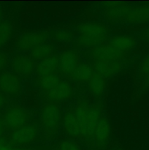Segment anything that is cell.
Listing matches in <instances>:
<instances>
[{
	"label": "cell",
	"instance_id": "cell-20",
	"mask_svg": "<svg viewBox=\"0 0 149 150\" xmlns=\"http://www.w3.org/2000/svg\"><path fill=\"white\" fill-rule=\"evenodd\" d=\"M93 75V70L90 66L86 64H78L72 76L77 81L86 82L90 81Z\"/></svg>",
	"mask_w": 149,
	"mask_h": 150
},
{
	"label": "cell",
	"instance_id": "cell-27",
	"mask_svg": "<svg viewBox=\"0 0 149 150\" xmlns=\"http://www.w3.org/2000/svg\"><path fill=\"white\" fill-rule=\"evenodd\" d=\"M56 150H81L75 143L70 141H63L58 145Z\"/></svg>",
	"mask_w": 149,
	"mask_h": 150
},
{
	"label": "cell",
	"instance_id": "cell-9",
	"mask_svg": "<svg viewBox=\"0 0 149 150\" xmlns=\"http://www.w3.org/2000/svg\"><path fill=\"white\" fill-rule=\"evenodd\" d=\"M105 12L106 18L112 23H118L124 21L131 5L125 3L111 2L108 3Z\"/></svg>",
	"mask_w": 149,
	"mask_h": 150
},
{
	"label": "cell",
	"instance_id": "cell-8",
	"mask_svg": "<svg viewBox=\"0 0 149 150\" xmlns=\"http://www.w3.org/2000/svg\"><path fill=\"white\" fill-rule=\"evenodd\" d=\"M11 65L15 74L18 76L26 78L32 74L34 67L33 59L28 56L22 54L13 57Z\"/></svg>",
	"mask_w": 149,
	"mask_h": 150
},
{
	"label": "cell",
	"instance_id": "cell-14",
	"mask_svg": "<svg viewBox=\"0 0 149 150\" xmlns=\"http://www.w3.org/2000/svg\"><path fill=\"white\" fill-rule=\"evenodd\" d=\"M110 136V127L109 122L105 118L101 117L96 125L94 136H93L95 143L98 146L101 147L105 146L108 143Z\"/></svg>",
	"mask_w": 149,
	"mask_h": 150
},
{
	"label": "cell",
	"instance_id": "cell-17",
	"mask_svg": "<svg viewBox=\"0 0 149 150\" xmlns=\"http://www.w3.org/2000/svg\"><path fill=\"white\" fill-rule=\"evenodd\" d=\"M58 67V57L51 55V57L40 60L36 67V72L40 77L53 74Z\"/></svg>",
	"mask_w": 149,
	"mask_h": 150
},
{
	"label": "cell",
	"instance_id": "cell-10",
	"mask_svg": "<svg viewBox=\"0 0 149 150\" xmlns=\"http://www.w3.org/2000/svg\"><path fill=\"white\" fill-rule=\"evenodd\" d=\"M78 62L79 57L76 51L66 50L58 57V67L63 73L72 75L78 66Z\"/></svg>",
	"mask_w": 149,
	"mask_h": 150
},
{
	"label": "cell",
	"instance_id": "cell-16",
	"mask_svg": "<svg viewBox=\"0 0 149 150\" xmlns=\"http://www.w3.org/2000/svg\"><path fill=\"white\" fill-rule=\"evenodd\" d=\"M108 44L126 54L135 47L136 40L129 35H115L110 39Z\"/></svg>",
	"mask_w": 149,
	"mask_h": 150
},
{
	"label": "cell",
	"instance_id": "cell-24",
	"mask_svg": "<svg viewBox=\"0 0 149 150\" xmlns=\"http://www.w3.org/2000/svg\"><path fill=\"white\" fill-rule=\"evenodd\" d=\"M13 34V25L10 21H4L0 23V48L6 45Z\"/></svg>",
	"mask_w": 149,
	"mask_h": 150
},
{
	"label": "cell",
	"instance_id": "cell-26",
	"mask_svg": "<svg viewBox=\"0 0 149 150\" xmlns=\"http://www.w3.org/2000/svg\"><path fill=\"white\" fill-rule=\"evenodd\" d=\"M53 38L59 42H68L73 39V34L67 29H59L56 31Z\"/></svg>",
	"mask_w": 149,
	"mask_h": 150
},
{
	"label": "cell",
	"instance_id": "cell-22",
	"mask_svg": "<svg viewBox=\"0 0 149 150\" xmlns=\"http://www.w3.org/2000/svg\"><path fill=\"white\" fill-rule=\"evenodd\" d=\"M107 37H92L80 35L77 39V45L82 47H95L101 45Z\"/></svg>",
	"mask_w": 149,
	"mask_h": 150
},
{
	"label": "cell",
	"instance_id": "cell-5",
	"mask_svg": "<svg viewBox=\"0 0 149 150\" xmlns=\"http://www.w3.org/2000/svg\"><path fill=\"white\" fill-rule=\"evenodd\" d=\"M48 36V33L45 32L25 34L18 40L16 46L20 51H32L36 47L45 43Z\"/></svg>",
	"mask_w": 149,
	"mask_h": 150
},
{
	"label": "cell",
	"instance_id": "cell-11",
	"mask_svg": "<svg viewBox=\"0 0 149 150\" xmlns=\"http://www.w3.org/2000/svg\"><path fill=\"white\" fill-rule=\"evenodd\" d=\"M124 21L129 24H140L149 22V4L131 6Z\"/></svg>",
	"mask_w": 149,
	"mask_h": 150
},
{
	"label": "cell",
	"instance_id": "cell-28",
	"mask_svg": "<svg viewBox=\"0 0 149 150\" xmlns=\"http://www.w3.org/2000/svg\"><path fill=\"white\" fill-rule=\"evenodd\" d=\"M8 63V59L7 55L3 52L0 51V72L4 70Z\"/></svg>",
	"mask_w": 149,
	"mask_h": 150
},
{
	"label": "cell",
	"instance_id": "cell-18",
	"mask_svg": "<svg viewBox=\"0 0 149 150\" xmlns=\"http://www.w3.org/2000/svg\"><path fill=\"white\" fill-rule=\"evenodd\" d=\"M64 127L66 133L71 137H80V127L74 111H69L64 115Z\"/></svg>",
	"mask_w": 149,
	"mask_h": 150
},
{
	"label": "cell",
	"instance_id": "cell-4",
	"mask_svg": "<svg viewBox=\"0 0 149 150\" xmlns=\"http://www.w3.org/2000/svg\"><path fill=\"white\" fill-rule=\"evenodd\" d=\"M21 90V83L18 76L10 72L0 73V92L4 95L15 96Z\"/></svg>",
	"mask_w": 149,
	"mask_h": 150
},
{
	"label": "cell",
	"instance_id": "cell-25",
	"mask_svg": "<svg viewBox=\"0 0 149 150\" xmlns=\"http://www.w3.org/2000/svg\"><path fill=\"white\" fill-rule=\"evenodd\" d=\"M138 73L142 80L146 84H149V54L139 64Z\"/></svg>",
	"mask_w": 149,
	"mask_h": 150
},
{
	"label": "cell",
	"instance_id": "cell-6",
	"mask_svg": "<svg viewBox=\"0 0 149 150\" xmlns=\"http://www.w3.org/2000/svg\"><path fill=\"white\" fill-rule=\"evenodd\" d=\"M38 134V128L34 125H26L14 130L11 135V142L15 145H24L34 142Z\"/></svg>",
	"mask_w": 149,
	"mask_h": 150
},
{
	"label": "cell",
	"instance_id": "cell-1",
	"mask_svg": "<svg viewBox=\"0 0 149 150\" xmlns=\"http://www.w3.org/2000/svg\"><path fill=\"white\" fill-rule=\"evenodd\" d=\"M74 113L80 127V137L86 140L93 139L96 125L101 118L99 108L80 104L74 109Z\"/></svg>",
	"mask_w": 149,
	"mask_h": 150
},
{
	"label": "cell",
	"instance_id": "cell-12",
	"mask_svg": "<svg viewBox=\"0 0 149 150\" xmlns=\"http://www.w3.org/2000/svg\"><path fill=\"white\" fill-rule=\"evenodd\" d=\"M123 64L121 60L113 61H100L94 60L93 67L96 73L104 78H109L119 73L122 69Z\"/></svg>",
	"mask_w": 149,
	"mask_h": 150
},
{
	"label": "cell",
	"instance_id": "cell-7",
	"mask_svg": "<svg viewBox=\"0 0 149 150\" xmlns=\"http://www.w3.org/2000/svg\"><path fill=\"white\" fill-rule=\"evenodd\" d=\"M90 55L94 59V60L113 61L121 60L125 54L108 43L106 45H99L93 48L90 51Z\"/></svg>",
	"mask_w": 149,
	"mask_h": 150
},
{
	"label": "cell",
	"instance_id": "cell-15",
	"mask_svg": "<svg viewBox=\"0 0 149 150\" xmlns=\"http://www.w3.org/2000/svg\"><path fill=\"white\" fill-rule=\"evenodd\" d=\"M72 86L67 81H60L58 85L47 93L48 100L52 102L65 100L72 95Z\"/></svg>",
	"mask_w": 149,
	"mask_h": 150
},
{
	"label": "cell",
	"instance_id": "cell-30",
	"mask_svg": "<svg viewBox=\"0 0 149 150\" xmlns=\"http://www.w3.org/2000/svg\"><path fill=\"white\" fill-rule=\"evenodd\" d=\"M7 97H6V95L0 92V110L2 109V108H4V105L7 104Z\"/></svg>",
	"mask_w": 149,
	"mask_h": 150
},
{
	"label": "cell",
	"instance_id": "cell-29",
	"mask_svg": "<svg viewBox=\"0 0 149 150\" xmlns=\"http://www.w3.org/2000/svg\"><path fill=\"white\" fill-rule=\"evenodd\" d=\"M14 147L6 140L0 139V150H13Z\"/></svg>",
	"mask_w": 149,
	"mask_h": 150
},
{
	"label": "cell",
	"instance_id": "cell-21",
	"mask_svg": "<svg viewBox=\"0 0 149 150\" xmlns=\"http://www.w3.org/2000/svg\"><path fill=\"white\" fill-rule=\"evenodd\" d=\"M53 51V46L51 44L44 43L36 47L31 51L32 59L42 60L51 57Z\"/></svg>",
	"mask_w": 149,
	"mask_h": 150
},
{
	"label": "cell",
	"instance_id": "cell-13",
	"mask_svg": "<svg viewBox=\"0 0 149 150\" xmlns=\"http://www.w3.org/2000/svg\"><path fill=\"white\" fill-rule=\"evenodd\" d=\"M80 35L92 37H108V29L105 25L97 22H86L77 27Z\"/></svg>",
	"mask_w": 149,
	"mask_h": 150
},
{
	"label": "cell",
	"instance_id": "cell-31",
	"mask_svg": "<svg viewBox=\"0 0 149 150\" xmlns=\"http://www.w3.org/2000/svg\"><path fill=\"white\" fill-rule=\"evenodd\" d=\"M141 37L143 40L149 42V26L142 32Z\"/></svg>",
	"mask_w": 149,
	"mask_h": 150
},
{
	"label": "cell",
	"instance_id": "cell-33",
	"mask_svg": "<svg viewBox=\"0 0 149 150\" xmlns=\"http://www.w3.org/2000/svg\"><path fill=\"white\" fill-rule=\"evenodd\" d=\"M2 16H3L2 10H1V8H0V23H1V18H2Z\"/></svg>",
	"mask_w": 149,
	"mask_h": 150
},
{
	"label": "cell",
	"instance_id": "cell-2",
	"mask_svg": "<svg viewBox=\"0 0 149 150\" xmlns=\"http://www.w3.org/2000/svg\"><path fill=\"white\" fill-rule=\"evenodd\" d=\"M40 117L43 128L48 132L53 133L58 129L61 122V109L56 104H48L41 110Z\"/></svg>",
	"mask_w": 149,
	"mask_h": 150
},
{
	"label": "cell",
	"instance_id": "cell-23",
	"mask_svg": "<svg viewBox=\"0 0 149 150\" xmlns=\"http://www.w3.org/2000/svg\"><path fill=\"white\" fill-rule=\"evenodd\" d=\"M60 79L56 75L51 74L48 76L40 77L39 80V85L41 89L48 93L49 91L53 89L56 85L59 83Z\"/></svg>",
	"mask_w": 149,
	"mask_h": 150
},
{
	"label": "cell",
	"instance_id": "cell-3",
	"mask_svg": "<svg viewBox=\"0 0 149 150\" xmlns=\"http://www.w3.org/2000/svg\"><path fill=\"white\" fill-rule=\"evenodd\" d=\"M29 115L23 108L18 106L10 107L6 111L3 120L5 127L11 130H17L26 125Z\"/></svg>",
	"mask_w": 149,
	"mask_h": 150
},
{
	"label": "cell",
	"instance_id": "cell-32",
	"mask_svg": "<svg viewBox=\"0 0 149 150\" xmlns=\"http://www.w3.org/2000/svg\"><path fill=\"white\" fill-rule=\"evenodd\" d=\"M5 125H4L3 118L0 117V136L4 133V130H5Z\"/></svg>",
	"mask_w": 149,
	"mask_h": 150
},
{
	"label": "cell",
	"instance_id": "cell-19",
	"mask_svg": "<svg viewBox=\"0 0 149 150\" xmlns=\"http://www.w3.org/2000/svg\"><path fill=\"white\" fill-rule=\"evenodd\" d=\"M105 79L98 73H94L89 81V88L91 93L96 97L103 94L105 89Z\"/></svg>",
	"mask_w": 149,
	"mask_h": 150
}]
</instances>
